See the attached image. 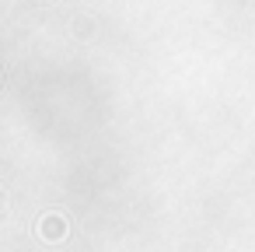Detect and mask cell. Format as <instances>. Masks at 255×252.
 I'll list each match as a JSON object with an SVG mask.
<instances>
[{
	"label": "cell",
	"mask_w": 255,
	"mask_h": 252,
	"mask_svg": "<svg viewBox=\"0 0 255 252\" xmlns=\"http://www.w3.org/2000/svg\"><path fill=\"white\" fill-rule=\"evenodd\" d=\"M0 200H4V193H0ZM0 210H4V203H0Z\"/></svg>",
	"instance_id": "obj_2"
},
{
	"label": "cell",
	"mask_w": 255,
	"mask_h": 252,
	"mask_svg": "<svg viewBox=\"0 0 255 252\" xmlns=\"http://www.w3.org/2000/svg\"><path fill=\"white\" fill-rule=\"evenodd\" d=\"M39 235H42L46 242H60V238L67 235V221H63L60 214H49V217H42V224H39Z\"/></svg>",
	"instance_id": "obj_1"
}]
</instances>
